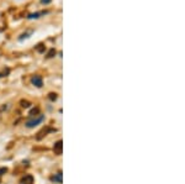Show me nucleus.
I'll return each mask as SVG.
<instances>
[{
  "instance_id": "nucleus-1",
  "label": "nucleus",
  "mask_w": 185,
  "mask_h": 184,
  "mask_svg": "<svg viewBox=\"0 0 185 184\" xmlns=\"http://www.w3.org/2000/svg\"><path fill=\"white\" fill-rule=\"evenodd\" d=\"M43 120H45V116H43V115H40L38 118H36V119H32V120L27 121V122H26V126H27V127H30V129H31V127H35V126H37L38 124H41Z\"/></svg>"
},
{
  "instance_id": "nucleus-2",
  "label": "nucleus",
  "mask_w": 185,
  "mask_h": 184,
  "mask_svg": "<svg viewBox=\"0 0 185 184\" xmlns=\"http://www.w3.org/2000/svg\"><path fill=\"white\" fill-rule=\"evenodd\" d=\"M62 149H63V142L59 140V141H57L54 146H53V151L56 155H62Z\"/></svg>"
},
{
  "instance_id": "nucleus-3",
  "label": "nucleus",
  "mask_w": 185,
  "mask_h": 184,
  "mask_svg": "<svg viewBox=\"0 0 185 184\" xmlns=\"http://www.w3.org/2000/svg\"><path fill=\"white\" fill-rule=\"evenodd\" d=\"M31 82H32V84L35 85V87H37V88H41V87H42V78H41L40 76H35V77H32Z\"/></svg>"
},
{
  "instance_id": "nucleus-4",
  "label": "nucleus",
  "mask_w": 185,
  "mask_h": 184,
  "mask_svg": "<svg viewBox=\"0 0 185 184\" xmlns=\"http://www.w3.org/2000/svg\"><path fill=\"white\" fill-rule=\"evenodd\" d=\"M21 184H33V177L30 174L25 175V177L21 179Z\"/></svg>"
},
{
  "instance_id": "nucleus-5",
  "label": "nucleus",
  "mask_w": 185,
  "mask_h": 184,
  "mask_svg": "<svg viewBox=\"0 0 185 184\" xmlns=\"http://www.w3.org/2000/svg\"><path fill=\"white\" fill-rule=\"evenodd\" d=\"M54 131H56L54 129H46V130H42V131H40V132H38L37 140H41L43 136H46V133H47V132H54Z\"/></svg>"
},
{
  "instance_id": "nucleus-6",
  "label": "nucleus",
  "mask_w": 185,
  "mask_h": 184,
  "mask_svg": "<svg viewBox=\"0 0 185 184\" xmlns=\"http://www.w3.org/2000/svg\"><path fill=\"white\" fill-rule=\"evenodd\" d=\"M51 180L52 182H57V183H62V173L59 172L58 174L53 175V177H51Z\"/></svg>"
},
{
  "instance_id": "nucleus-7",
  "label": "nucleus",
  "mask_w": 185,
  "mask_h": 184,
  "mask_svg": "<svg viewBox=\"0 0 185 184\" xmlns=\"http://www.w3.org/2000/svg\"><path fill=\"white\" fill-rule=\"evenodd\" d=\"M43 14H47V11H41V13H36V14H31L29 16V19H37V18H40V15H43Z\"/></svg>"
},
{
  "instance_id": "nucleus-8",
  "label": "nucleus",
  "mask_w": 185,
  "mask_h": 184,
  "mask_svg": "<svg viewBox=\"0 0 185 184\" xmlns=\"http://www.w3.org/2000/svg\"><path fill=\"white\" fill-rule=\"evenodd\" d=\"M20 104H21L22 107H29V106L31 105L30 102H27V100H21V103H20Z\"/></svg>"
},
{
  "instance_id": "nucleus-9",
  "label": "nucleus",
  "mask_w": 185,
  "mask_h": 184,
  "mask_svg": "<svg viewBox=\"0 0 185 184\" xmlns=\"http://www.w3.org/2000/svg\"><path fill=\"white\" fill-rule=\"evenodd\" d=\"M36 49H37L38 52H43V51H45V46L42 45V43H40V45H38V46L36 47Z\"/></svg>"
},
{
  "instance_id": "nucleus-10",
  "label": "nucleus",
  "mask_w": 185,
  "mask_h": 184,
  "mask_svg": "<svg viewBox=\"0 0 185 184\" xmlns=\"http://www.w3.org/2000/svg\"><path fill=\"white\" fill-rule=\"evenodd\" d=\"M38 113H40V109H38V107H36V109H32V110L30 111V115H32V116H33L35 114H38Z\"/></svg>"
},
{
  "instance_id": "nucleus-11",
  "label": "nucleus",
  "mask_w": 185,
  "mask_h": 184,
  "mask_svg": "<svg viewBox=\"0 0 185 184\" xmlns=\"http://www.w3.org/2000/svg\"><path fill=\"white\" fill-rule=\"evenodd\" d=\"M54 54H56V49H53V48H52V49H51V51H49V52H48L47 57H48V58H51V57H53Z\"/></svg>"
},
{
  "instance_id": "nucleus-12",
  "label": "nucleus",
  "mask_w": 185,
  "mask_h": 184,
  "mask_svg": "<svg viewBox=\"0 0 185 184\" xmlns=\"http://www.w3.org/2000/svg\"><path fill=\"white\" fill-rule=\"evenodd\" d=\"M49 99H51L52 102H54V100L57 99V94L56 93H51V94H49Z\"/></svg>"
},
{
  "instance_id": "nucleus-13",
  "label": "nucleus",
  "mask_w": 185,
  "mask_h": 184,
  "mask_svg": "<svg viewBox=\"0 0 185 184\" xmlns=\"http://www.w3.org/2000/svg\"><path fill=\"white\" fill-rule=\"evenodd\" d=\"M6 172H7L6 168H0V175H1V174H5Z\"/></svg>"
},
{
  "instance_id": "nucleus-14",
  "label": "nucleus",
  "mask_w": 185,
  "mask_h": 184,
  "mask_svg": "<svg viewBox=\"0 0 185 184\" xmlns=\"http://www.w3.org/2000/svg\"><path fill=\"white\" fill-rule=\"evenodd\" d=\"M29 37V33H22L21 35V37H20V40H23V38H27Z\"/></svg>"
},
{
  "instance_id": "nucleus-15",
  "label": "nucleus",
  "mask_w": 185,
  "mask_h": 184,
  "mask_svg": "<svg viewBox=\"0 0 185 184\" xmlns=\"http://www.w3.org/2000/svg\"><path fill=\"white\" fill-rule=\"evenodd\" d=\"M51 1H52V0H41V3H42V4H49Z\"/></svg>"
}]
</instances>
